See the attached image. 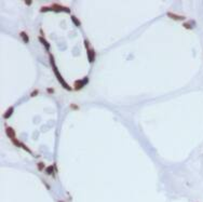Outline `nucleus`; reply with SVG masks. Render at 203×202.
Masks as SVG:
<instances>
[{
	"instance_id": "obj_15",
	"label": "nucleus",
	"mask_w": 203,
	"mask_h": 202,
	"mask_svg": "<svg viewBox=\"0 0 203 202\" xmlns=\"http://www.w3.org/2000/svg\"><path fill=\"white\" fill-rule=\"evenodd\" d=\"M37 93H38V91H35V92H33V93H32V96H34V95H36Z\"/></svg>"
},
{
	"instance_id": "obj_4",
	"label": "nucleus",
	"mask_w": 203,
	"mask_h": 202,
	"mask_svg": "<svg viewBox=\"0 0 203 202\" xmlns=\"http://www.w3.org/2000/svg\"><path fill=\"white\" fill-rule=\"evenodd\" d=\"M167 16L171 17L172 20H175V21H184L186 17L183 16V15H177V14H175V13H172V12H167Z\"/></svg>"
},
{
	"instance_id": "obj_7",
	"label": "nucleus",
	"mask_w": 203,
	"mask_h": 202,
	"mask_svg": "<svg viewBox=\"0 0 203 202\" xmlns=\"http://www.w3.org/2000/svg\"><path fill=\"white\" fill-rule=\"evenodd\" d=\"M38 39H39V41L41 42V43H42V45H45V50H47V51H50V43L48 41H47V40H45V38L43 37H39L38 38Z\"/></svg>"
},
{
	"instance_id": "obj_13",
	"label": "nucleus",
	"mask_w": 203,
	"mask_h": 202,
	"mask_svg": "<svg viewBox=\"0 0 203 202\" xmlns=\"http://www.w3.org/2000/svg\"><path fill=\"white\" fill-rule=\"evenodd\" d=\"M184 27H185V28H187V29L193 28V27L191 26V24H189V23H184Z\"/></svg>"
},
{
	"instance_id": "obj_16",
	"label": "nucleus",
	"mask_w": 203,
	"mask_h": 202,
	"mask_svg": "<svg viewBox=\"0 0 203 202\" xmlns=\"http://www.w3.org/2000/svg\"><path fill=\"white\" fill-rule=\"evenodd\" d=\"M58 202H64V201H58Z\"/></svg>"
},
{
	"instance_id": "obj_1",
	"label": "nucleus",
	"mask_w": 203,
	"mask_h": 202,
	"mask_svg": "<svg viewBox=\"0 0 203 202\" xmlns=\"http://www.w3.org/2000/svg\"><path fill=\"white\" fill-rule=\"evenodd\" d=\"M50 62H51V65H52V68H53V71H54V74H55V76H56L57 80H58V82L61 83L62 86H63V88L65 89V90H68V91H71V88L69 87V84H67L66 83V81L63 79V77H62V75L58 73V69H57L56 65H55V63H54V58H53L52 55H50Z\"/></svg>"
},
{
	"instance_id": "obj_11",
	"label": "nucleus",
	"mask_w": 203,
	"mask_h": 202,
	"mask_svg": "<svg viewBox=\"0 0 203 202\" xmlns=\"http://www.w3.org/2000/svg\"><path fill=\"white\" fill-rule=\"evenodd\" d=\"M21 37H22V39H23L26 43H28L29 42V38H28V36H27V34L25 33V31H22V33H21Z\"/></svg>"
},
{
	"instance_id": "obj_10",
	"label": "nucleus",
	"mask_w": 203,
	"mask_h": 202,
	"mask_svg": "<svg viewBox=\"0 0 203 202\" xmlns=\"http://www.w3.org/2000/svg\"><path fill=\"white\" fill-rule=\"evenodd\" d=\"M71 21H73V23L75 24V26H77V27H79V26H81V23H80V21L78 20L76 16H71Z\"/></svg>"
},
{
	"instance_id": "obj_12",
	"label": "nucleus",
	"mask_w": 203,
	"mask_h": 202,
	"mask_svg": "<svg viewBox=\"0 0 203 202\" xmlns=\"http://www.w3.org/2000/svg\"><path fill=\"white\" fill-rule=\"evenodd\" d=\"M43 169H45V163H43V162H39V163H38V170H39V171H42Z\"/></svg>"
},
{
	"instance_id": "obj_6",
	"label": "nucleus",
	"mask_w": 203,
	"mask_h": 202,
	"mask_svg": "<svg viewBox=\"0 0 203 202\" xmlns=\"http://www.w3.org/2000/svg\"><path fill=\"white\" fill-rule=\"evenodd\" d=\"M5 133H7V135H8L11 140H14V138H15V131H14L11 127H7V129H5Z\"/></svg>"
},
{
	"instance_id": "obj_2",
	"label": "nucleus",
	"mask_w": 203,
	"mask_h": 202,
	"mask_svg": "<svg viewBox=\"0 0 203 202\" xmlns=\"http://www.w3.org/2000/svg\"><path fill=\"white\" fill-rule=\"evenodd\" d=\"M88 82H89V78H88V77H85V78L81 79V80H77V81L75 82V89H76V90H80V89H82Z\"/></svg>"
},
{
	"instance_id": "obj_5",
	"label": "nucleus",
	"mask_w": 203,
	"mask_h": 202,
	"mask_svg": "<svg viewBox=\"0 0 203 202\" xmlns=\"http://www.w3.org/2000/svg\"><path fill=\"white\" fill-rule=\"evenodd\" d=\"M86 52H88V61L90 63H93L94 60H95V51L93 49H88L86 50Z\"/></svg>"
},
{
	"instance_id": "obj_3",
	"label": "nucleus",
	"mask_w": 203,
	"mask_h": 202,
	"mask_svg": "<svg viewBox=\"0 0 203 202\" xmlns=\"http://www.w3.org/2000/svg\"><path fill=\"white\" fill-rule=\"evenodd\" d=\"M52 11H56V12H61V11H64L66 13H70V9L69 8H66V7H62L60 4L57 3H54L52 4Z\"/></svg>"
},
{
	"instance_id": "obj_14",
	"label": "nucleus",
	"mask_w": 203,
	"mask_h": 202,
	"mask_svg": "<svg viewBox=\"0 0 203 202\" xmlns=\"http://www.w3.org/2000/svg\"><path fill=\"white\" fill-rule=\"evenodd\" d=\"M25 3L27 4V5H30V4H32V1H30V0H26V1H25Z\"/></svg>"
},
{
	"instance_id": "obj_9",
	"label": "nucleus",
	"mask_w": 203,
	"mask_h": 202,
	"mask_svg": "<svg viewBox=\"0 0 203 202\" xmlns=\"http://www.w3.org/2000/svg\"><path fill=\"white\" fill-rule=\"evenodd\" d=\"M45 173L48 175H51V174L54 173V165H49L47 169H45Z\"/></svg>"
},
{
	"instance_id": "obj_8",
	"label": "nucleus",
	"mask_w": 203,
	"mask_h": 202,
	"mask_svg": "<svg viewBox=\"0 0 203 202\" xmlns=\"http://www.w3.org/2000/svg\"><path fill=\"white\" fill-rule=\"evenodd\" d=\"M13 112H14V108H13V107H10V108H9L8 110L4 112V115H3V118H4V119H8V118H10V117L12 116Z\"/></svg>"
}]
</instances>
